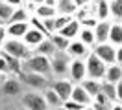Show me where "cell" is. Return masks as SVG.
<instances>
[{"instance_id": "obj_43", "label": "cell", "mask_w": 122, "mask_h": 110, "mask_svg": "<svg viewBox=\"0 0 122 110\" xmlns=\"http://www.w3.org/2000/svg\"><path fill=\"white\" fill-rule=\"evenodd\" d=\"M6 81H8V73H2V72H0V88L4 86Z\"/></svg>"}, {"instance_id": "obj_26", "label": "cell", "mask_w": 122, "mask_h": 110, "mask_svg": "<svg viewBox=\"0 0 122 110\" xmlns=\"http://www.w3.org/2000/svg\"><path fill=\"white\" fill-rule=\"evenodd\" d=\"M80 40L83 44H87L89 48H94L96 46V35H94V29H89V28H81V31H80V37H78Z\"/></svg>"}, {"instance_id": "obj_10", "label": "cell", "mask_w": 122, "mask_h": 110, "mask_svg": "<svg viewBox=\"0 0 122 110\" xmlns=\"http://www.w3.org/2000/svg\"><path fill=\"white\" fill-rule=\"evenodd\" d=\"M67 53L70 55V59H83V61H85V59L92 53V50L87 46V44H83L80 39H76V40H72V42H70Z\"/></svg>"}, {"instance_id": "obj_14", "label": "cell", "mask_w": 122, "mask_h": 110, "mask_svg": "<svg viewBox=\"0 0 122 110\" xmlns=\"http://www.w3.org/2000/svg\"><path fill=\"white\" fill-rule=\"evenodd\" d=\"M6 28H8L9 39H24V35L30 29V22H13V24H8Z\"/></svg>"}, {"instance_id": "obj_34", "label": "cell", "mask_w": 122, "mask_h": 110, "mask_svg": "<svg viewBox=\"0 0 122 110\" xmlns=\"http://www.w3.org/2000/svg\"><path fill=\"white\" fill-rule=\"evenodd\" d=\"M67 110H83L85 106L83 105H80V103H76V101H72V99H69V101H65V105H63Z\"/></svg>"}, {"instance_id": "obj_24", "label": "cell", "mask_w": 122, "mask_h": 110, "mask_svg": "<svg viewBox=\"0 0 122 110\" xmlns=\"http://www.w3.org/2000/svg\"><path fill=\"white\" fill-rule=\"evenodd\" d=\"M33 15L39 17V18H43V20H46V18H56V17H57V9L52 7V6L43 4V6H37V7H35Z\"/></svg>"}, {"instance_id": "obj_25", "label": "cell", "mask_w": 122, "mask_h": 110, "mask_svg": "<svg viewBox=\"0 0 122 110\" xmlns=\"http://www.w3.org/2000/svg\"><path fill=\"white\" fill-rule=\"evenodd\" d=\"M109 42L113 46H122V24L120 22H113L111 26V33H109Z\"/></svg>"}, {"instance_id": "obj_15", "label": "cell", "mask_w": 122, "mask_h": 110, "mask_svg": "<svg viewBox=\"0 0 122 110\" xmlns=\"http://www.w3.org/2000/svg\"><path fill=\"white\" fill-rule=\"evenodd\" d=\"M45 39H48V37H45V33H41L39 29H35V28H31V26H30V29H28V33L24 35L22 40L28 44V46H30L31 50H35L39 44L45 40Z\"/></svg>"}, {"instance_id": "obj_21", "label": "cell", "mask_w": 122, "mask_h": 110, "mask_svg": "<svg viewBox=\"0 0 122 110\" xmlns=\"http://www.w3.org/2000/svg\"><path fill=\"white\" fill-rule=\"evenodd\" d=\"M15 6H11L8 2H4V0H0V24H4V26H8L9 20H11V17L15 13Z\"/></svg>"}, {"instance_id": "obj_27", "label": "cell", "mask_w": 122, "mask_h": 110, "mask_svg": "<svg viewBox=\"0 0 122 110\" xmlns=\"http://www.w3.org/2000/svg\"><path fill=\"white\" fill-rule=\"evenodd\" d=\"M50 39H52V42L56 44L57 51H67V50H69V46H70V42H72V40H69L67 37H63L61 33H54Z\"/></svg>"}, {"instance_id": "obj_12", "label": "cell", "mask_w": 122, "mask_h": 110, "mask_svg": "<svg viewBox=\"0 0 122 110\" xmlns=\"http://www.w3.org/2000/svg\"><path fill=\"white\" fill-rule=\"evenodd\" d=\"M72 101L80 103V105H83V106H91L94 99L91 97V94L85 90L81 84H74V90H72V97H70Z\"/></svg>"}, {"instance_id": "obj_4", "label": "cell", "mask_w": 122, "mask_h": 110, "mask_svg": "<svg viewBox=\"0 0 122 110\" xmlns=\"http://www.w3.org/2000/svg\"><path fill=\"white\" fill-rule=\"evenodd\" d=\"M20 103L26 110H50L48 103L45 99V94L39 92H26L20 97Z\"/></svg>"}, {"instance_id": "obj_33", "label": "cell", "mask_w": 122, "mask_h": 110, "mask_svg": "<svg viewBox=\"0 0 122 110\" xmlns=\"http://www.w3.org/2000/svg\"><path fill=\"white\" fill-rule=\"evenodd\" d=\"M94 103H98V105H104V106H113V105H115V103H111V101H109V99L106 97V95L102 94V92H100V94L94 97Z\"/></svg>"}, {"instance_id": "obj_16", "label": "cell", "mask_w": 122, "mask_h": 110, "mask_svg": "<svg viewBox=\"0 0 122 110\" xmlns=\"http://www.w3.org/2000/svg\"><path fill=\"white\" fill-rule=\"evenodd\" d=\"M94 17H96L98 20H109V18H111L109 0H96V2H94Z\"/></svg>"}, {"instance_id": "obj_36", "label": "cell", "mask_w": 122, "mask_h": 110, "mask_svg": "<svg viewBox=\"0 0 122 110\" xmlns=\"http://www.w3.org/2000/svg\"><path fill=\"white\" fill-rule=\"evenodd\" d=\"M0 72L2 73H9V66H8V62H6L4 57H0Z\"/></svg>"}, {"instance_id": "obj_31", "label": "cell", "mask_w": 122, "mask_h": 110, "mask_svg": "<svg viewBox=\"0 0 122 110\" xmlns=\"http://www.w3.org/2000/svg\"><path fill=\"white\" fill-rule=\"evenodd\" d=\"M30 26H31V28H35V29H39L41 33H45V37H52V35H50V31H48L46 26H45V20H43V18H39V17H35V15H31Z\"/></svg>"}, {"instance_id": "obj_45", "label": "cell", "mask_w": 122, "mask_h": 110, "mask_svg": "<svg viewBox=\"0 0 122 110\" xmlns=\"http://www.w3.org/2000/svg\"><path fill=\"white\" fill-rule=\"evenodd\" d=\"M50 110H67L65 106H57V108H50Z\"/></svg>"}, {"instance_id": "obj_48", "label": "cell", "mask_w": 122, "mask_h": 110, "mask_svg": "<svg viewBox=\"0 0 122 110\" xmlns=\"http://www.w3.org/2000/svg\"><path fill=\"white\" fill-rule=\"evenodd\" d=\"M0 57H2V50H0Z\"/></svg>"}, {"instance_id": "obj_49", "label": "cell", "mask_w": 122, "mask_h": 110, "mask_svg": "<svg viewBox=\"0 0 122 110\" xmlns=\"http://www.w3.org/2000/svg\"><path fill=\"white\" fill-rule=\"evenodd\" d=\"M109 2H113V0H109Z\"/></svg>"}, {"instance_id": "obj_38", "label": "cell", "mask_w": 122, "mask_h": 110, "mask_svg": "<svg viewBox=\"0 0 122 110\" xmlns=\"http://www.w3.org/2000/svg\"><path fill=\"white\" fill-rule=\"evenodd\" d=\"M117 103H122V81L117 83Z\"/></svg>"}, {"instance_id": "obj_40", "label": "cell", "mask_w": 122, "mask_h": 110, "mask_svg": "<svg viewBox=\"0 0 122 110\" xmlns=\"http://www.w3.org/2000/svg\"><path fill=\"white\" fill-rule=\"evenodd\" d=\"M4 2H8V4H11V6H15V7L24 6V0H4Z\"/></svg>"}, {"instance_id": "obj_13", "label": "cell", "mask_w": 122, "mask_h": 110, "mask_svg": "<svg viewBox=\"0 0 122 110\" xmlns=\"http://www.w3.org/2000/svg\"><path fill=\"white\" fill-rule=\"evenodd\" d=\"M111 20H100L98 26L94 28V35H96V44H104L109 42V33H111Z\"/></svg>"}, {"instance_id": "obj_35", "label": "cell", "mask_w": 122, "mask_h": 110, "mask_svg": "<svg viewBox=\"0 0 122 110\" xmlns=\"http://www.w3.org/2000/svg\"><path fill=\"white\" fill-rule=\"evenodd\" d=\"M9 39V35H8V28L4 26V24H0V50H2V46L6 44V40Z\"/></svg>"}, {"instance_id": "obj_22", "label": "cell", "mask_w": 122, "mask_h": 110, "mask_svg": "<svg viewBox=\"0 0 122 110\" xmlns=\"http://www.w3.org/2000/svg\"><path fill=\"white\" fill-rule=\"evenodd\" d=\"M43 94H45V99H46V103H48V106H50V108H57V106H63V105H65V101L57 95V92H56L52 86L46 88Z\"/></svg>"}, {"instance_id": "obj_8", "label": "cell", "mask_w": 122, "mask_h": 110, "mask_svg": "<svg viewBox=\"0 0 122 110\" xmlns=\"http://www.w3.org/2000/svg\"><path fill=\"white\" fill-rule=\"evenodd\" d=\"M69 77L74 84H80L81 81L87 79V62H85L83 59H72Z\"/></svg>"}, {"instance_id": "obj_20", "label": "cell", "mask_w": 122, "mask_h": 110, "mask_svg": "<svg viewBox=\"0 0 122 110\" xmlns=\"http://www.w3.org/2000/svg\"><path fill=\"white\" fill-rule=\"evenodd\" d=\"M104 81H107V83H113V84L120 83V81H122V64L115 62V64H109V66H107L106 79H104Z\"/></svg>"}, {"instance_id": "obj_11", "label": "cell", "mask_w": 122, "mask_h": 110, "mask_svg": "<svg viewBox=\"0 0 122 110\" xmlns=\"http://www.w3.org/2000/svg\"><path fill=\"white\" fill-rule=\"evenodd\" d=\"M0 92L4 95H8V97H13V95H19L22 92V81L19 79V77H8V81L4 83V86L0 88Z\"/></svg>"}, {"instance_id": "obj_37", "label": "cell", "mask_w": 122, "mask_h": 110, "mask_svg": "<svg viewBox=\"0 0 122 110\" xmlns=\"http://www.w3.org/2000/svg\"><path fill=\"white\" fill-rule=\"evenodd\" d=\"M74 4L81 9V7H89V6L92 4V0H74Z\"/></svg>"}, {"instance_id": "obj_39", "label": "cell", "mask_w": 122, "mask_h": 110, "mask_svg": "<svg viewBox=\"0 0 122 110\" xmlns=\"http://www.w3.org/2000/svg\"><path fill=\"white\" fill-rule=\"evenodd\" d=\"M46 0H24V4H31V6H43V4H45Z\"/></svg>"}, {"instance_id": "obj_18", "label": "cell", "mask_w": 122, "mask_h": 110, "mask_svg": "<svg viewBox=\"0 0 122 110\" xmlns=\"http://www.w3.org/2000/svg\"><path fill=\"white\" fill-rule=\"evenodd\" d=\"M80 31H81V24H80V20L74 17V20L70 22L69 26H65L61 31H57V33H61L63 37H67L69 40H76L78 37H80Z\"/></svg>"}, {"instance_id": "obj_7", "label": "cell", "mask_w": 122, "mask_h": 110, "mask_svg": "<svg viewBox=\"0 0 122 110\" xmlns=\"http://www.w3.org/2000/svg\"><path fill=\"white\" fill-rule=\"evenodd\" d=\"M92 51L98 55L107 66L109 64H115L117 62V46H113L111 42H104V44H96Z\"/></svg>"}, {"instance_id": "obj_29", "label": "cell", "mask_w": 122, "mask_h": 110, "mask_svg": "<svg viewBox=\"0 0 122 110\" xmlns=\"http://www.w3.org/2000/svg\"><path fill=\"white\" fill-rule=\"evenodd\" d=\"M30 18H31V15L28 13V9H26L24 6H20V7L15 9V13H13V17H11L9 24H13V22H30Z\"/></svg>"}, {"instance_id": "obj_6", "label": "cell", "mask_w": 122, "mask_h": 110, "mask_svg": "<svg viewBox=\"0 0 122 110\" xmlns=\"http://www.w3.org/2000/svg\"><path fill=\"white\" fill-rule=\"evenodd\" d=\"M20 81H22L24 84L31 90H41V92H45L46 88L52 86V83H50V77H46V75H41V73H22L20 75Z\"/></svg>"}, {"instance_id": "obj_19", "label": "cell", "mask_w": 122, "mask_h": 110, "mask_svg": "<svg viewBox=\"0 0 122 110\" xmlns=\"http://www.w3.org/2000/svg\"><path fill=\"white\" fill-rule=\"evenodd\" d=\"M33 53H39V55H45V57L52 59L54 55L57 53V48H56V44L52 42V39L48 37V39H45V40L39 44L35 50H33Z\"/></svg>"}, {"instance_id": "obj_30", "label": "cell", "mask_w": 122, "mask_h": 110, "mask_svg": "<svg viewBox=\"0 0 122 110\" xmlns=\"http://www.w3.org/2000/svg\"><path fill=\"white\" fill-rule=\"evenodd\" d=\"M109 7H111V18H113V22H120L122 24V0L109 2Z\"/></svg>"}, {"instance_id": "obj_23", "label": "cell", "mask_w": 122, "mask_h": 110, "mask_svg": "<svg viewBox=\"0 0 122 110\" xmlns=\"http://www.w3.org/2000/svg\"><path fill=\"white\" fill-rule=\"evenodd\" d=\"M80 84H81V86H83L85 90H87V92L91 94V97H92V99H94V97H96V95H98L100 92H102V81L89 79V77H87V79H85V81H81Z\"/></svg>"}, {"instance_id": "obj_9", "label": "cell", "mask_w": 122, "mask_h": 110, "mask_svg": "<svg viewBox=\"0 0 122 110\" xmlns=\"http://www.w3.org/2000/svg\"><path fill=\"white\" fill-rule=\"evenodd\" d=\"M52 88L57 92V95H59L63 101H69L70 97H72V90H74V83L70 79H56L52 83Z\"/></svg>"}, {"instance_id": "obj_41", "label": "cell", "mask_w": 122, "mask_h": 110, "mask_svg": "<svg viewBox=\"0 0 122 110\" xmlns=\"http://www.w3.org/2000/svg\"><path fill=\"white\" fill-rule=\"evenodd\" d=\"M117 62H118V64H122V46H118V48H117Z\"/></svg>"}, {"instance_id": "obj_47", "label": "cell", "mask_w": 122, "mask_h": 110, "mask_svg": "<svg viewBox=\"0 0 122 110\" xmlns=\"http://www.w3.org/2000/svg\"><path fill=\"white\" fill-rule=\"evenodd\" d=\"M17 110H26V108H24V106H19V108H17Z\"/></svg>"}, {"instance_id": "obj_2", "label": "cell", "mask_w": 122, "mask_h": 110, "mask_svg": "<svg viewBox=\"0 0 122 110\" xmlns=\"http://www.w3.org/2000/svg\"><path fill=\"white\" fill-rule=\"evenodd\" d=\"M2 51L8 53V55H13V57L20 59V61H26V59H30L33 55V50L24 42L22 39H8L6 44L2 46Z\"/></svg>"}, {"instance_id": "obj_3", "label": "cell", "mask_w": 122, "mask_h": 110, "mask_svg": "<svg viewBox=\"0 0 122 110\" xmlns=\"http://www.w3.org/2000/svg\"><path fill=\"white\" fill-rule=\"evenodd\" d=\"M85 62H87V77H89V79H96V81H104L106 79L107 64L94 53V51L85 59Z\"/></svg>"}, {"instance_id": "obj_42", "label": "cell", "mask_w": 122, "mask_h": 110, "mask_svg": "<svg viewBox=\"0 0 122 110\" xmlns=\"http://www.w3.org/2000/svg\"><path fill=\"white\" fill-rule=\"evenodd\" d=\"M94 110H111V106H104V105H98V103H92Z\"/></svg>"}, {"instance_id": "obj_44", "label": "cell", "mask_w": 122, "mask_h": 110, "mask_svg": "<svg viewBox=\"0 0 122 110\" xmlns=\"http://www.w3.org/2000/svg\"><path fill=\"white\" fill-rule=\"evenodd\" d=\"M111 110H122V103H115L111 106Z\"/></svg>"}, {"instance_id": "obj_28", "label": "cell", "mask_w": 122, "mask_h": 110, "mask_svg": "<svg viewBox=\"0 0 122 110\" xmlns=\"http://www.w3.org/2000/svg\"><path fill=\"white\" fill-rule=\"evenodd\" d=\"M102 94L106 95L111 103H117V84L107 83V81H102Z\"/></svg>"}, {"instance_id": "obj_1", "label": "cell", "mask_w": 122, "mask_h": 110, "mask_svg": "<svg viewBox=\"0 0 122 110\" xmlns=\"http://www.w3.org/2000/svg\"><path fill=\"white\" fill-rule=\"evenodd\" d=\"M41 73L50 77L52 75V59L45 57V55H39L33 53L30 59H26L22 62V73Z\"/></svg>"}, {"instance_id": "obj_5", "label": "cell", "mask_w": 122, "mask_h": 110, "mask_svg": "<svg viewBox=\"0 0 122 110\" xmlns=\"http://www.w3.org/2000/svg\"><path fill=\"white\" fill-rule=\"evenodd\" d=\"M70 62L72 59L67 51H57L52 57V73L63 79V75H69L70 72Z\"/></svg>"}, {"instance_id": "obj_17", "label": "cell", "mask_w": 122, "mask_h": 110, "mask_svg": "<svg viewBox=\"0 0 122 110\" xmlns=\"http://www.w3.org/2000/svg\"><path fill=\"white\" fill-rule=\"evenodd\" d=\"M57 15H69V17H76L80 7L74 4V0H57Z\"/></svg>"}, {"instance_id": "obj_32", "label": "cell", "mask_w": 122, "mask_h": 110, "mask_svg": "<svg viewBox=\"0 0 122 110\" xmlns=\"http://www.w3.org/2000/svg\"><path fill=\"white\" fill-rule=\"evenodd\" d=\"M72 20H74V17H69V15H57V17H56V33L61 31L65 26H69Z\"/></svg>"}, {"instance_id": "obj_46", "label": "cell", "mask_w": 122, "mask_h": 110, "mask_svg": "<svg viewBox=\"0 0 122 110\" xmlns=\"http://www.w3.org/2000/svg\"><path fill=\"white\" fill-rule=\"evenodd\" d=\"M83 110H94V106H92V105H91V106H85Z\"/></svg>"}]
</instances>
